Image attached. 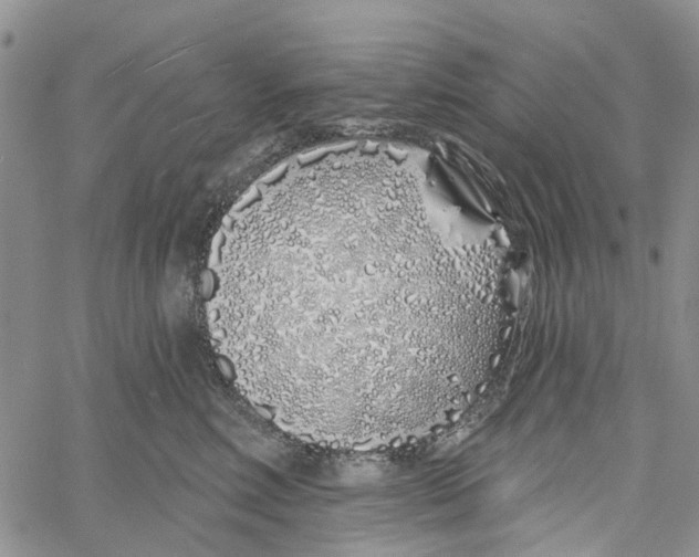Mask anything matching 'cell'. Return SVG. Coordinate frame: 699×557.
<instances>
[{"label":"cell","mask_w":699,"mask_h":557,"mask_svg":"<svg viewBox=\"0 0 699 557\" xmlns=\"http://www.w3.org/2000/svg\"><path fill=\"white\" fill-rule=\"evenodd\" d=\"M416 209L390 189L332 182L267 196L230 224L212 306L234 372L261 407L348 427L417 404L429 348L417 305Z\"/></svg>","instance_id":"obj_1"}]
</instances>
